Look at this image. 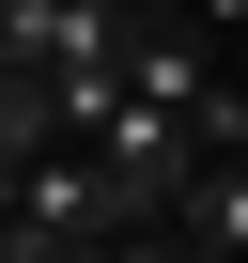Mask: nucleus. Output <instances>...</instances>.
Here are the masks:
<instances>
[{
  "mask_svg": "<svg viewBox=\"0 0 248 263\" xmlns=\"http://www.w3.org/2000/svg\"><path fill=\"white\" fill-rule=\"evenodd\" d=\"M155 248H202V263H248V155H202L186 201L155 217Z\"/></svg>",
  "mask_w": 248,
  "mask_h": 263,
  "instance_id": "nucleus-3",
  "label": "nucleus"
},
{
  "mask_svg": "<svg viewBox=\"0 0 248 263\" xmlns=\"http://www.w3.org/2000/svg\"><path fill=\"white\" fill-rule=\"evenodd\" d=\"M186 171H202L186 108H140V93H109V124H93V186H109V232H124V248H155V217L186 201Z\"/></svg>",
  "mask_w": 248,
  "mask_h": 263,
  "instance_id": "nucleus-1",
  "label": "nucleus"
},
{
  "mask_svg": "<svg viewBox=\"0 0 248 263\" xmlns=\"http://www.w3.org/2000/svg\"><path fill=\"white\" fill-rule=\"evenodd\" d=\"M78 248H124L109 232V186H93V140H31L16 155V201H0V263H78Z\"/></svg>",
  "mask_w": 248,
  "mask_h": 263,
  "instance_id": "nucleus-2",
  "label": "nucleus"
}]
</instances>
